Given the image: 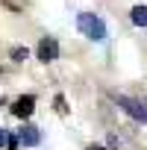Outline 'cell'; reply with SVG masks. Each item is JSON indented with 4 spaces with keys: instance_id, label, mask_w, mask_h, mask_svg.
I'll return each mask as SVG.
<instances>
[{
    "instance_id": "obj_9",
    "label": "cell",
    "mask_w": 147,
    "mask_h": 150,
    "mask_svg": "<svg viewBox=\"0 0 147 150\" xmlns=\"http://www.w3.org/2000/svg\"><path fill=\"white\" fill-rule=\"evenodd\" d=\"M3 144H9V135H6V129H0V147Z\"/></svg>"
},
{
    "instance_id": "obj_5",
    "label": "cell",
    "mask_w": 147,
    "mask_h": 150,
    "mask_svg": "<svg viewBox=\"0 0 147 150\" xmlns=\"http://www.w3.org/2000/svg\"><path fill=\"white\" fill-rule=\"evenodd\" d=\"M18 141H21L24 147H35V144L41 141V135H38V127H24V129L18 132Z\"/></svg>"
},
{
    "instance_id": "obj_10",
    "label": "cell",
    "mask_w": 147,
    "mask_h": 150,
    "mask_svg": "<svg viewBox=\"0 0 147 150\" xmlns=\"http://www.w3.org/2000/svg\"><path fill=\"white\" fill-rule=\"evenodd\" d=\"M88 150H106V147H88Z\"/></svg>"
},
{
    "instance_id": "obj_1",
    "label": "cell",
    "mask_w": 147,
    "mask_h": 150,
    "mask_svg": "<svg viewBox=\"0 0 147 150\" xmlns=\"http://www.w3.org/2000/svg\"><path fill=\"white\" fill-rule=\"evenodd\" d=\"M77 27H80L83 35H88V38H94V41H103V38H106V24H103L97 15H91V12H83V15L77 18Z\"/></svg>"
},
{
    "instance_id": "obj_8",
    "label": "cell",
    "mask_w": 147,
    "mask_h": 150,
    "mask_svg": "<svg viewBox=\"0 0 147 150\" xmlns=\"http://www.w3.org/2000/svg\"><path fill=\"white\" fill-rule=\"evenodd\" d=\"M56 112H62V115L68 112V106H65V97H62V94H56Z\"/></svg>"
},
{
    "instance_id": "obj_2",
    "label": "cell",
    "mask_w": 147,
    "mask_h": 150,
    "mask_svg": "<svg viewBox=\"0 0 147 150\" xmlns=\"http://www.w3.org/2000/svg\"><path fill=\"white\" fill-rule=\"evenodd\" d=\"M118 106H121L129 118H135V121H141V124L147 121V106H141L138 100H132V97H124V94H121V97H118Z\"/></svg>"
},
{
    "instance_id": "obj_4",
    "label": "cell",
    "mask_w": 147,
    "mask_h": 150,
    "mask_svg": "<svg viewBox=\"0 0 147 150\" xmlns=\"http://www.w3.org/2000/svg\"><path fill=\"white\" fill-rule=\"evenodd\" d=\"M35 53H38V59H41V62H53V59H59V44H56L53 38H41Z\"/></svg>"
},
{
    "instance_id": "obj_3",
    "label": "cell",
    "mask_w": 147,
    "mask_h": 150,
    "mask_svg": "<svg viewBox=\"0 0 147 150\" xmlns=\"http://www.w3.org/2000/svg\"><path fill=\"white\" fill-rule=\"evenodd\" d=\"M33 109H35V97H33V94H24V97H18V100L12 103V115H15V118H30Z\"/></svg>"
},
{
    "instance_id": "obj_6",
    "label": "cell",
    "mask_w": 147,
    "mask_h": 150,
    "mask_svg": "<svg viewBox=\"0 0 147 150\" xmlns=\"http://www.w3.org/2000/svg\"><path fill=\"white\" fill-rule=\"evenodd\" d=\"M129 18H132V24H135V27H147V6H135Z\"/></svg>"
},
{
    "instance_id": "obj_7",
    "label": "cell",
    "mask_w": 147,
    "mask_h": 150,
    "mask_svg": "<svg viewBox=\"0 0 147 150\" xmlns=\"http://www.w3.org/2000/svg\"><path fill=\"white\" fill-rule=\"evenodd\" d=\"M12 59H15V62H24V59H27V47H15V50H12Z\"/></svg>"
}]
</instances>
